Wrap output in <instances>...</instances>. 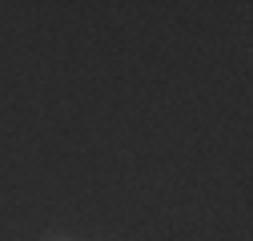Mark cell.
I'll list each match as a JSON object with an SVG mask.
<instances>
[{
    "instance_id": "1",
    "label": "cell",
    "mask_w": 253,
    "mask_h": 241,
    "mask_svg": "<svg viewBox=\"0 0 253 241\" xmlns=\"http://www.w3.org/2000/svg\"><path fill=\"white\" fill-rule=\"evenodd\" d=\"M44 241H69V237H44Z\"/></svg>"
}]
</instances>
